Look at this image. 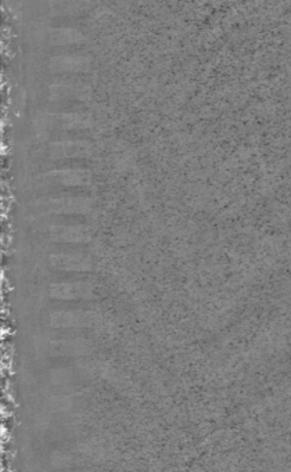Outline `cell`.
Returning <instances> with one entry per match:
<instances>
[{
	"mask_svg": "<svg viewBox=\"0 0 291 472\" xmlns=\"http://www.w3.org/2000/svg\"><path fill=\"white\" fill-rule=\"evenodd\" d=\"M45 208L51 214L70 215V214H86L90 209V201L80 197H64L49 199L45 202Z\"/></svg>",
	"mask_w": 291,
	"mask_h": 472,
	"instance_id": "cell-1",
	"label": "cell"
},
{
	"mask_svg": "<svg viewBox=\"0 0 291 472\" xmlns=\"http://www.w3.org/2000/svg\"><path fill=\"white\" fill-rule=\"evenodd\" d=\"M88 154V145L80 142H63L54 143L51 147L53 158H75Z\"/></svg>",
	"mask_w": 291,
	"mask_h": 472,
	"instance_id": "cell-7",
	"label": "cell"
},
{
	"mask_svg": "<svg viewBox=\"0 0 291 472\" xmlns=\"http://www.w3.org/2000/svg\"><path fill=\"white\" fill-rule=\"evenodd\" d=\"M92 323V315L86 312H58L52 316L53 327L80 328Z\"/></svg>",
	"mask_w": 291,
	"mask_h": 472,
	"instance_id": "cell-6",
	"label": "cell"
},
{
	"mask_svg": "<svg viewBox=\"0 0 291 472\" xmlns=\"http://www.w3.org/2000/svg\"><path fill=\"white\" fill-rule=\"evenodd\" d=\"M49 236L57 243H86L92 233L88 226H53Z\"/></svg>",
	"mask_w": 291,
	"mask_h": 472,
	"instance_id": "cell-3",
	"label": "cell"
},
{
	"mask_svg": "<svg viewBox=\"0 0 291 472\" xmlns=\"http://www.w3.org/2000/svg\"><path fill=\"white\" fill-rule=\"evenodd\" d=\"M54 269L64 272H85L90 269V261L80 253H60L51 258Z\"/></svg>",
	"mask_w": 291,
	"mask_h": 472,
	"instance_id": "cell-5",
	"label": "cell"
},
{
	"mask_svg": "<svg viewBox=\"0 0 291 472\" xmlns=\"http://www.w3.org/2000/svg\"><path fill=\"white\" fill-rule=\"evenodd\" d=\"M51 294L53 298L64 300L89 299L93 297V287L89 283H61L51 287Z\"/></svg>",
	"mask_w": 291,
	"mask_h": 472,
	"instance_id": "cell-2",
	"label": "cell"
},
{
	"mask_svg": "<svg viewBox=\"0 0 291 472\" xmlns=\"http://www.w3.org/2000/svg\"><path fill=\"white\" fill-rule=\"evenodd\" d=\"M46 182L61 186H85L90 182V174L83 169H61L43 176Z\"/></svg>",
	"mask_w": 291,
	"mask_h": 472,
	"instance_id": "cell-4",
	"label": "cell"
},
{
	"mask_svg": "<svg viewBox=\"0 0 291 472\" xmlns=\"http://www.w3.org/2000/svg\"><path fill=\"white\" fill-rule=\"evenodd\" d=\"M54 68L58 71H77L80 70L82 65V61L80 58L75 57H61V58H55L53 60Z\"/></svg>",
	"mask_w": 291,
	"mask_h": 472,
	"instance_id": "cell-9",
	"label": "cell"
},
{
	"mask_svg": "<svg viewBox=\"0 0 291 472\" xmlns=\"http://www.w3.org/2000/svg\"><path fill=\"white\" fill-rule=\"evenodd\" d=\"M82 39L80 33L73 31V29H57L52 32V42L54 45H61V46H67V45H73L77 43Z\"/></svg>",
	"mask_w": 291,
	"mask_h": 472,
	"instance_id": "cell-8",
	"label": "cell"
}]
</instances>
